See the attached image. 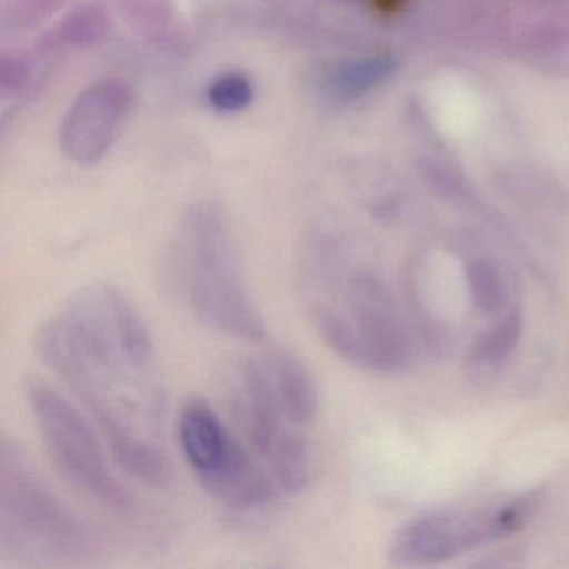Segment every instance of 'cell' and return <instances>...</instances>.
I'll return each mask as SVG.
<instances>
[{
    "mask_svg": "<svg viewBox=\"0 0 569 569\" xmlns=\"http://www.w3.org/2000/svg\"><path fill=\"white\" fill-rule=\"evenodd\" d=\"M34 349L92 412L129 475L152 486L171 481L154 342L121 289L108 282L78 289L36 329Z\"/></svg>",
    "mask_w": 569,
    "mask_h": 569,
    "instance_id": "cell-1",
    "label": "cell"
},
{
    "mask_svg": "<svg viewBox=\"0 0 569 569\" xmlns=\"http://www.w3.org/2000/svg\"><path fill=\"white\" fill-rule=\"evenodd\" d=\"M299 291L319 338L349 365L378 375L412 365L408 321L371 266L352 261L329 239H312L299 258Z\"/></svg>",
    "mask_w": 569,
    "mask_h": 569,
    "instance_id": "cell-2",
    "label": "cell"
},
{
    "mask_svg": "<svg viewBox=\"0 0 569 569\" xmlns=\"http://www.w3.org/2000/svg\"><path fill=\"white\" fill-rule=\"evenodd\" d=\"M169 279L192 315L212 331L246 342L266 339L228 222L218 209H192L169 256Z\"/></svg>",
    "mask_w": 569,
    "mask_h": 569,
    "instance_id": "cell-3",
    "label": "cell"
},
{
    "mask_svg": "<svg viewBox=\"0 0 569 569\" xmlns=\"http://www.w3.org/2000/svg\"><path fill=\"white\" fill-rule=\"evenodd\" d=\"M96 535L46 482L31 456L9 438L0 442V558L52 565L91 555Z\"/></svg>",
    "mask_w": 569,
    "mask_h": 569,
    "instance_id": "cell-4",
    "label": "cell"
},
{
    "mask_svg": "<svg viewBox=\"0 0 569 569\" xmlns=\"http://www.w3.org/2000/svg\"><path fill=\"white\" fill-rule=\"evenodd\" d=\"M228 401L241 439L282 492H301L318 476V452L279 405L262 358H241L228 371Z\"/></svg>",
    "mask_w": 569,
    "mask_h": 569,
    "instance_id": "cell-5",
    "label": "cell"
},
{
    "mask_svg": "<svg viewBox=\"0 0 569 569\" xmlns=\"http://www.w3.org/2000/svg\"><path fill=\"white\" fill-rule=\"evenodd\" d=\"M178 435L199 485L221 505L251 511L281 495L264 465L204 399H191L182 406Z\"/></svg>",
    "mask_w": 569,
    "mask_h": 569,
    "instance_id": "cell-6",
    "label": "cell"
},
{
    "mask_svg": "<svg viewBox=\"0 0 569 569\" xmlns=\"http://www.w3.org/2000/svg\"><path fill=\"white\" fill-rule=\"evenodd\" d=\"M542 492L526 491L481 505L418 516L396 531L388 556L398 566H432L489 542L509 538L528 525Z\"/></svg>",
    "mask_w": 569,
    "mask_h": 569,
    "instance_id": "cell-7",
    "label": "cell"
},
{
    "mask_svg": "<svg viewBox=\"0 0 569 569\" xmlns=\"http://www.w3.org/2000/svg\"><path fill=\"white\" fill-rule=\"evenodd\" d=\"M26 399L56 471L108 508H131V496L112 475L99 439L78 408L39 378L26 379Z\"/></svg>",
    "mask_w": 569,
    "mask_h": 569,
    "instance_id": "cell-8",
    "label": "cell"
},
{
    "mask_svg": "<svg viewBox=\"0 0 569 569\" xmlns=\"http://www.w3.org/2000/svg\"><path fill=\"white\" fill-rule=\"evenodd\" d=\"M128 88L118 81L92 86L72 106L62 128V146L79 164L99 161L111 148L129 111Z\"/></svg>",
    "mask_w": 569,
    "mask_h": 569,
    "instance_id": "cell-9",
    "label": "cell"
},
{
    "mask_svg": "<svg viewBox=\"0 0 569 569\" xmlns=\"http://www.w3.org/2000/svg\"><path fill=\"white\" fill-rule=\"evenodd\" d=\"M262 361L289 421L302 429L311 426L319 411V392L305 362L282 348L271 349Z\"/></svg>",
    "mask_w": 569,
    "mask_h": 569,
    "instance_id": "cell-10",
    "label": "cell"
},
{
    "mask_svg": "<svg viewBox=\"0 0 569 569\" xmlns=\"http://www.w3.org/2000/svg\"><path fill=\"white\" fill-rule=\"evenodd\" d=\"M525 316L518 306L499 315L469 346L465 358V375L475 386H488L501 376L521 341Z\"/></svg>",
    "mask_w": 569,
    "mask_h": 569,
    "instance_id": "cell-11",
    "label": "cell"
},
{
    "mask_svg": "<svg viewBox=\"0 0 569 569\" xmlns=\"http://www.w3.org/2000/svg\"><path fill=\"white\" fill-rule=\"evenodd\" d=\"M466 288L472 306L482 315L499 316L511 306V282L505 269L488 256H472L465 264Z\"/></svg>",
    "mask_w": 569,
    "mask_h": 569,
    "instance_id": "cell-12",
    "label": "cell"
},
{
    "mask_svg": "<svg viewBox=\"0 0 569 569\" xmlns=\"http://www.w3.org/2000/svg\"><path fill=\"white\" fill-rule=\"evenodd\" d=\"M251 86L241 76H226L211 88L212 106L219 111H239L251 101Z\"/></svg>",
    "mask_w": 569,
    "mask_h": 569,
    "instance_id": "cell-13",
    "label": "cell"
}]
</instances>
